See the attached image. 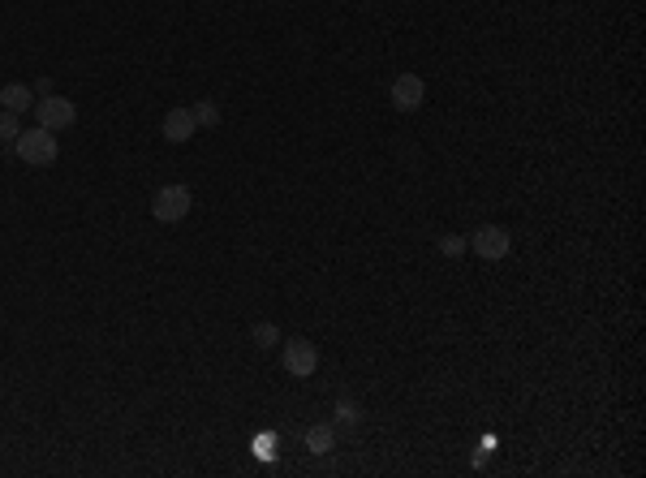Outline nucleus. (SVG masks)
Returning a JSON list of instances; mask_svg holds the SVG:
<instances>
[{
    "label": "nucleus",
    "instance_id": "f257e3e1",
    "mask_svg": "<svg viewBox=\"0 0 646 478\" xmlns=\"http://www.w3.org/2000/svg\"><path fill=\"white\" fill-rule=\"evenodd\" d=\"M17 160L22 164H31V168H52L56 164V155H61V143H56V134L44 130V125H35V130H22L17 134Z\"/></svg>",
    "mask_w": 646,
    "mask_h": 478
},
{
    "label": "nucleus",
    "instance_id": "f03ea898",
    "mask_svg": "<svg viewBox=\"0 0 646 478\" xmlns=\"http://www.w3.org/2000/svg\"><path fill=\"white\" fill-rule=\"evenodd\" d=\"M190 207H194V190L182 182L160 185L155 198H151V215H155L160 224H182L185 215H190Z\"/></svg>",
    "mask_w": 646,
    "mask_h": 478
},
{
    "label": "nucleus",
    "instance_id": "7ed1b4c3",
    "mask_svg": "<svg viewBox=\"0 0 646 478\" xmlns=\"http://www.w3.org/2000/svg\"><path fill=\"white\" fill-rule=\"evenodd\" d=\"M470 246H474L479 259L500 264V259H509V254H513V233L504 229V224H482V229L470 237Z\"/></svg>",
    "mask_w": 646,
    "mask_h": 478
},
{
    "label": "nucleus",
    "instance_id": "20e7f679",
    "mask_svg": "<svg viewBox=\"0 0 646 478\" xmlns=\"http://www.w3.org/2000/svg\"><path fill=\"white\" fill-rule=\"evenodd\" d=\"M78 121V108L69 104L65 95H44V99H35V125H44V130H69Z\"/></svg>",
    "mask_w": 646,
    "mask_h": 478
},
{
    "label": "nucleus",
    "instance_id": "39448f33",
    "mask_svg": "<svg viewBox=\"0 0 646 478\" xmlns=\"http://www.w3.org/2000/svg\"><path fill=\"white\" fill-rule=\"evenodd\" d=\"M281 366L289 375H298V380H311L319 366V349L306 341V336H293V341H284L281 349Z\"/></svg>",
    "mask_w": 646,
    "mask_h": 478
},
{
    "label": "nucleus",
    "instance_id": "423d86ee",
    "mask_svg": "<svg viewBox=\"0 0 646 478\" xmlns=\"http://www.w3.org/2000/svg\"><path fill=\"white\" fill-rule=\"evenodd\" d=\"M388 99H393L397 113H418L422 99H427V83H422L418 74H397L393 86H388Z\"/></svg>",
    "mask_w": 646,
    "mask_h": 478
},
{
    "label": "nucleus",
    "instance_id": "0eeeda50",
    "mask_svg": "<svg viewBox=\"0 0 646 478\" xmlns=\"http://www.w3.org/2000/svg\"><path fill=\"white\" fill-rule=\"evenodd\" d=\"M194 130H199V121H194L190 108H168L164 113V138L168 143H177V147H182V143L194 138Z\"/></svg>",
    "mask_w": 646,
    "mask_h": 478
},
{
    "label": "nucleus",
    "instance_id": "6e6552de",
    "mask_svg": "<svg viewBox=\"0 0 646 478\" xmlns=\"http://www.w3.org/2000/svg\"><path fill=\"white\" fill-rule=\"evenodd\" d=\"M0 108L5 113H31L35 108V86H26V83H5L0 86Z\"/></svg>",
    "mask_w": 646,
    "mask_h": 478
},
{
    "label": "nucleus",
    "instance_id": "1a4fd4ad",
    "mask_svg": "<svg viewBox=\"0 0 646 478\" xmlns=\"http://www.w3.org/2000/svg\"><path fill=\"white\" fill-rule=\"evenodd\" d=\"M306 448H311L315 457H328L332 448H336V427H332V423H315V427L306 431Z\"/></svg>",
    "mask_w": 646,
    "mask_h": 478
},
{
    "label": "nucleus",
    "instance_id": "9d476101",
    "mask_svg": "<svg viewBox=\"0 0 646 478\" xmlns=\"http://www.w3.org/2000/svg\"><path fill=\"white\" fill-rule=\"evenodd\" d=\"M17 134H22V121H17V113H5V108H0V147H14Z\"/></svg>",
    "mask_w": 646,
    "mask_h": 478
},
{
    "label": "nucleus",
    "instance_id": "9b49d317",
    "mask_svg": "<svg viewBox=\"0 0 646 478\" xmlns=\"http://www.w3.org/2000/svg\"><path fill=\"white\" fill-rule=\"evenodd\" d=\"M190 113H194V121H199V125H207V130H212V125H220V108H215L212 99H203V104H194Z\"/></svg>",
    "mask_w": 646,
    "mask_h": 478
},
{
    "label": "nucleus",
    "instance_id": "f8f14e48",
    "mask_svg": "<svg viewBox=\"0 0 646 478\" xmlns=\"http://www.w3.org/2000/svg\"><path fill=\"white\" fill-rule=\"evenodd\" d=\"M276 341H281L276 324H254V345H259V349H272Z\"/></svg>",
    "mask_w": 646,
    "mask_h": 478
},
{
    "label": "nucleus",
    "instance_id": "ddd939ff",
    "mask_svg": "<svg viewBox=\"0 0 646 478\" xmlns=\"http://www.w3.org/2000/svg\"><path fill=\"white\" fill-rule=\"evenodd\" d=\"M358 418H363V413H358V405H349V401H341V405H336V423H345V427H358Z\"/></svg>",
    "mask_w": 646,
    "mask_h": 478
},
{
    "label": "nucleus",
    "instance_id": "4468645a",
    "mask_svg": "<svg viewBox=\"0 0 646 478\" xmlns=\"http://www.w3.org/2000/svg\"><path fill=\"white\" fill-rule=\"evenodd\" d=\"M276 440H272V435H259V440H254V453H259V457H263V462H272V457H276Z\"/></svg>",
    "mask_w": 646,
    "mask_h": 478
},
{
    "label": "nucleus",
    "instance_id": "2eb2a0df",
    "mask_svg": "<svg viewBox=\"0 0 646 478\" xmlns=\"http://www.w3.org/2000/svg\"><path fill=\"white\" fill-rule=\"evenodd\" d=\"M492 448H496V440L487 435V440L479 444V453H474V465H487V457H492Z\"/></svg>",
    "mask_w": 646,
    "mask_h": 478
},
{
    "label": "nucleus",
    "instance_id": "dca6fc26",
    "mask_svg": "<svg viewBox=\"0 0 646 478\" xmlns=\"http://www.w3.org/2000/svg\"><path fill=\"white\" fill-rule=\"evenodd\" d=\"M440 250H444V254H462L465 242H462V237H444V242H440Z\"/></svg>",
    "mask_w": 646,
    "mask_h": 478
},
{
    "label": "nucleus",
    "instance_id": "f3484780",
    "mask_svg": "<svg viewBox=\"0 0 646 478\" xmlns=\"http://www.w3.org/2000/svg\"><path fill=\"white\" fill-rule=\"evenodd\" d=\"M44 95H52V78H39V83H35V99H44Z\"/></svg>",
    "mask_w": 646,
    "mask_h": 478
}]
</instances>
